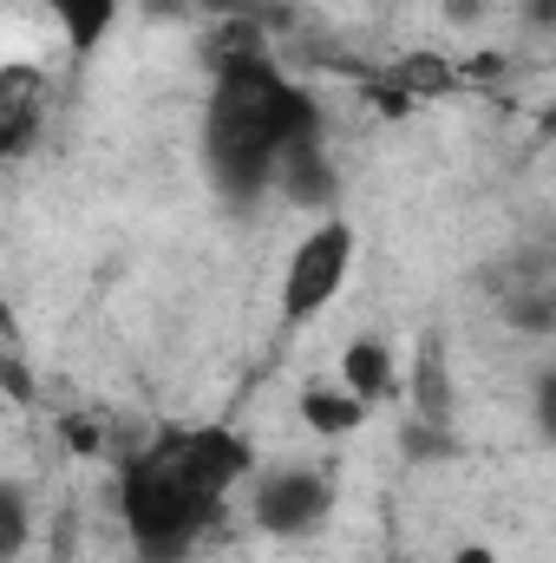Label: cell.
<instances>
[{
  "mask_svg": "<svg viewBox=\"0 0 556 563\" xmlns=\"http://www.w3.org/2000/svg\"><path fill=\"white\" fill-rule=\"evenodd\" d=\"M498 308L524 334H556V282L537 269H524L518 282H498Z\"/></svg>",
  "mask_w": 556,
  "mask_h": 563,
  "instance_id": "10",
  "label": "cell"
},
{
  "mask_svg": "<svg viewBox=\"0 0 556 563\" xmlns=\"http://www.w3.org/2000/svg\"><path fill=\"white\" fill-rule=\"evenodd\" d=\"M531 420H537V432L556 445V367H544L537 387H531Z\"/></svg>",
  "mask_w": 556,
  "mask_h": 563,
  "instance_id": "13",
  "label": "cell"
},
{
  "mask_svg": "<svg viewBox=\"0 0 556 563\" xmlns=\"http://www.w3.org/2000/svg\"><path fill=\"white\" fill-rule=\"evenodd\" d=\"M40 119H46V86L26 73V66H7L0 79V151L7 157H26V144L40 139Z\"/></svg>",
  "mask_w": 556,
  "mask_h": 563,
  "instance_id": "8",
  "label": "cell"
},
{
  "mask_svg": "<svg viewBox=\"0 0 556 563\" xmlns=\"http://www.w3.org/2000/svg\"><path fill=\"white\" fill-rule=\"evenodd\" d=\"M354 256H360L354 223L347 217H314V230L288 250V269H281V328L288 334L321 321L341 301V288L354 276Z\"/></svg>",
  "mask_w": 556,
  "mask_h": 563,
  "instance_id": "3",
  "label": "cell"
},
{
  "mask_svg": "<svg viewBox=\"0 0 556 563\" xmlns=\"http://www.w3.org/2000/svg\"><path fill=\"white\" fill-rule=\"evenodd\" d=\"M458 563H491V551H458Z\"/></svg>",
  "mask_w": 556,
  "mask_h": 563,
  "instance_id": "15",
  "label": "cell"
},
{
  "mask_svg": "<svg viewBox=\"0 0 556 563\" xmlns=\"http://www.w3.org/2000/svg\"><path fill=\"white\" fill-rule=\"evenodd\" d=\"M301 420L314 426L321 439H347L354 426L367 420V400H354L341 380H334V387H308V394H301Z\"/></svg>",
  "mask_w": 556,
  "mask_h": 563,
  "instance_id": "11",
  "label": "cell"
},
{
  "mask_svg": "<svg viewBox=\"0 0 556 563\" xmlns=\"http://www.w3.org/2000/svg\"><path fill=\"white\" fill-rule=\"evenodd\" d=\"M341 387H347L354 400H367V407L393 400V387H400L393 347H387L380 334H360V341H347V354H341Z\"/></svg>",
  "mask_w": 556,
  "mask_h": 563,
  "instance_id": "9",
  "label": "cell"
},
{
  "mask_svg": "<svg viewBox=\"0 0 556 563\" xmlns=\"http://www.w3.org/2000/svg\"><path fill=\"white\" fill-rule=\"evenodd\" d=\"M40 7H46V20H53V33L66 40L73 59H92L112 40L119 13H125V0H40Z\"/></svg>",
  "mask_w": 556,
  "mask_h": 563,
  "instance_id": "7",
  "label": "cell"
},
{
  "mask_svg": "<svg viewBox=\"0 0 556 563\" xmlns=\"http://www.w3.org/2000/svg\"><path fill=\"white\" fill-rule=\"evenodd\" d=\"M256 445L230 426H164L119 459V518L138 563H184L256 478Z\"/></svg>",
  "mask_w": 556,
  "mask_h": 563,
  "instance_id": "1",
  "label": "cell"
},
{
  "mask_svg": "<svg viewBox=\"0 0 556 563\" xmlns=\"http://www.w3.org/2000/svg\"><path fill=\"white\" fill-rule=\"evenodd\" d=\"M26 551V492L7 485L0 492V558H20Z\"/></svg>",
  "mask_w": 556,
  "mask_h": 563,
  "instance_id": "12",
  "label": "cell"
},
{
  "mask_svg": "<svg viewBox=\"0 0 556 563\" xmlns=\"http://www.w3.org/2000/svg\"><path fill=\"white\" fill-rule=\"evenodd\" d=\"M327 511H334V485L314 465H269L249 478V518L269 538H288V544L314 538L327 525Z\"/></svg>",
  "mask_w": 556,
  "mask_h": 563,
  "instance_id": "4",
  "label": "cell"
},
{
  "mask_svg": "<svg viewBox=\"0 0 556 563\" xmlns=\"http://www.w3.org/2000/svg\"><path fill=\"white\" fill-rule=\"evenodd\" d=\"M334 157H327V132L321 139H308L288 164H281V184L276 197H288L294 210H314V217H334Z\"/></svg>",
  "mask_w": 556,
  "mask_h": 563,
  "instance_id": "5",
  "label": "cell"
},
{
  "mask_svg": "<svg viewBox=\"0 0 556 563\" xmlns=\"http://www.w3.org/2000/svg\"><path fill=\"white\" fill-rule=\"evenodd\" d=\"M327 119L301 79H288L269 53H223L203 99V170L210 190L230 210H256L276 197L281 164L308 139H321Z\"/></svg>",
  "mask_w": 556,
  "mask_h": 563,
  "instance_id": "2",
  "label": "cell"
},
{
  "mask_svg": "<svg viewBox=\"0 0 556 563\" xmlns=\"http://www.w3.org/2000/svg\"><path fill=\"white\" fill-rule=\"evenodd\" d=\"M452 426V374H445V341L425 334L419 341V361H413V439H445Z\"/></svg>",
  "mask_w": 556,
  "mask_h": 563,
  "instance_id": "6",
  "label": "cell"
},
{
  "mask_svg": "<svg viewBox=\"0 0 556 563\" xmlns=\"http://www.w3.org/2000/svg\"><path fill=\"white\" fill-rule=\"evenodd\" d=\"M531 13H537V20L551 26V20H556V0H531Z\"/></svg>",
  "mask_w": 556,
  "mask_h": 563,
  "instance_id": "14",
  "label": "cell"
}]
</instances>
